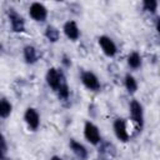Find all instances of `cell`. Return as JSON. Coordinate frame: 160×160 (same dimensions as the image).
Instances as JSON below:
<instances>
[{
	"label": "cell",
	"mask_w": 160,
	"mask_h": 160,
	"mask_svg": "<svg viewBox=\"0 0 160 160\" xmlns=\"http://www.w3.org/2000/svg\"><path fill=\"white\" fill-rule=\"evenodd\" d=\"M56 91H58L59 99H62V100H66L69 98V95H70V89H69V86H68L66 82H62Z\"/></svg>",
	"instance_id": "ac0fdd59"
},
{
	"label": "cell",
	"mask_w": 160,
	"mask_h": 160,
	"mask_svg": "<svg viewBox=\"0 0 160 160\" xmlns=\"http://www.w3.org/2000/svg\"><path fill=\"white\" fill-rule=\"evenodd\" d=\"M99 45H100L102 52L109 58L115 56V54L118 52V48H116L115 42L112 41L111 38H109L106 35H102L99 38Z\"/></svg>",
	"instance_id": "ba28073f"
},
{
	"label": "cell",
	"mask_w": 160,
	"mask_h": 160,
	"mask_svg": "<svg viewBox=\"0 0 160 160\" xmlns=\"http://www.w3.org/2000/svg\"><path fill=\"white\" fill-rule=\"evenodd\" d=\"M8 151V145H6V140L5 136L0 132V160H2L5 158V154Z\"/></svg>",
	"instance_id": "d6986e66"
},
{
	"label": "cell",
	"mask_w": 160,
	"mask_h": 160,
	"mask_svg": "<svg viewBox=\"0 0 160 160\" xmlns=\"http://www.w3.org/2000/svg\"><path fill=\"white\" fill-rule=\"evenodd\" d=\"M45 79H46L48 85H49L52 90H55V91L60 88V85H61L62 82H65V79H64L62 72H61L59 69H56V68H50V69L48 70V72H46Z\"/></svg>",
	"instance_id": "6da1fadb"
},
{
	"label": "cell",
	"mask_w": 160,
	"mask_h": 160,
	"mask_svg": "<svg viewBox=\"0 0 160 160\" xmlns=\"http://www.w3.org/2000/svg\"><path fill=\"white\" fill-rule=\"evenodd\" d=\"M22 54H24V59H25V61L28 64L36 62V60H38V51H36V49L32 45H26L24 48Z\"/></svg>",
	"instance_id": "7c38bea8"
},
{
	"label": "cell",
	"mask_w": 160,
	"mask_h": 160,
	"mask_svg": "<svg viewBox=\"0 0 160 160\" xmlns=\"http://www.w3.org/2000/svg\"><path fill=\"white\" fill-rule=\"evenodd\" d=\"M81 82L84 86L91 91H98L101 88V84L98 79V76L92 71H82L81 74Z\"/></svg>",
	"instance_id": "5b68a950"
},
{
	"label": "cell",
	"mask_w": 160,
	"mask_h": 160,
	"mask_svg": "<svg viewBox=\"0 0 160 160\" xmlns=\"http://www.w3.org/2000/svg\"><path fill=\"white\" fill-rule=\"evenodd\" d=\"M112 129L115 132V136L121 141V142H128L130 139L129 131L126 129V122L124 119H116L112 124Z\"/></svg>",
	"instance_id": "52a82bcc"
},
{
	"label": "cell",
	"mask_w": 160,
	"mask_h": 160,
	"mask_svg": "<svg viewBox=\"0 0 160 160\" xmlns=\"http://www.w3.org/2000/svg\"><path fill=\"white\" fill-rule=\"evenodd\" d=\"M29 15L35 21H45L48 18V9L41 2H32L29 8Z\"/></svg>",
	"instance_id": "277c9868"
},
{
	"label": "cell",
	"mask_w": 160,
	"mask_h": 160,
	"mask_svg": "<svg viewBox=\"0 0 160 160\" xmlns=\"http://www.w3.org/2000/svg\"><path fill=\"white\" fill-rule=\"evenodd\" d=\"M69 145H70V149L72 150V152H74L80 160H85V159L88 158V150H86V148H85L82 144H80L79 141L71 139L70 142H69Z\"/></svg>",
	"instance_id": "8fae6325"
},
{
	"label": "cell",
	"mask_w": 160,
	"mask_h": 160,
	"mask_svg": "<svg viewBox=\"0 0 160 160\" xmlns=\"http://www.w3.org/2000/svg\"><path fill=\"white\" fill-rule=\"evenodd\" d=\"M50 160H62L60 156H58V155H54V156H51V159Z\"/></svg>",
	"instance_id": "44dd1931"
},
{
	"label": "cell",
	"mask_w": 160,
	"mask_h": 160,
	"mask_svg": "<svg viewBox=\"0 0 160 160\" xmlns=\"http://www.w3.org/2000/svg\"><path fill=\"white\" fill-rule=\"evenodd\" d=\"M11 110H12L11 104L6 99H0V118L2 119L9 118L11 114Z\"/></svg>",
	"instance_id": "9a60e30c"
},
{
	"label": "cell",
	"mask_w": 160,
	"mask_h": 160,
	"mask_svg": "<svg viewBox=\"0 0 160 160\" xmlns=\"http://www.w3.org/2000/svg\"><path fill=\"white\" fill-rule=\"evenodd\" d=\"M130 116H131V120L138 125V128L142 129V126H144V110H142V105L138 100H132L130 102Z\"/></svg>",
	"instance_id": "3957f363"
},
{
	"label": "cell",
	"mask_w": 160,
	"mask_h": 160,
	"mask_svg": "<svg viewBox=\"0 0 160 160\" xmlns=\"http://www.w3.org/2000/svg\"><path fill=\"white\" fill-rule=\"evenodd\" d=\"M45 36H46V39H48L49 41L56 42V41L60 39V31H59L55 26L48 25L46 29H45Z\"/></svg>",
	"instance_id": "4fadbf2b"
},
{
	"label": "cell",
	"mask_w": 160,
	"mask_h": 160,
	"mask_svg": "<svg viewBox=\"0 0 160 160\" xmlns=\"http://www.w3.org/2000/svg\"><path fill=\"white\" fill-rule=\"evenodd\" d=\"M24 120L31 130H38L40 126V115L34 108H28L24 114Z\"/></svg>",
	"instance_id": "9c48e42d"
},
{
	"label": "cell",
	"mask_w": 160,
	"mask_h": 160,
	"mask_svg": "<svg viewBox=\"0 0 160 160\" xmlns=\"http://www.w3.org/2000/svg\"><path fill=\"white\" fill-rule=\"evenodd\" d=\"M69 60H70V59H69L66 55H64V56H62V64H64L65 66H68V68L71 65V61H69Z\"/></svg>",
	"instance_id": "ffe728a7"
},
{
	"label": "cell",
	"mask_w": 160,
	"mask_h": 160,
	"mask_svg": "<svg viewBox=\"0 0 160 160\" xmlns=\"http://www.w3.org/2000/svg\"><path fill=\"white\" fill-rule=\"evenodd\" d=\"M124 84H125V88L129 92H135L138 90V81L135 80V78L130 74H126L125 75V79H124Z\"/></svg>",
	"instance_id": "2e32d148"
},
{
	"label": "cell",
	"mask_w": 160,
	"mask_h": 160,
	"mask_svg": "<svg viewBox=\"0 0 160 160\" xmlns=\"http://www.w3.org/2000/svg\"><path fill=\"white\" fill-rule=\"evenodd\" d=\"M62 30H64V34L66 35V38L72 40V41L78 40L80 38V29H79L78 24L75 21H72V20L66 21L64 24V26H62Z\"/></svg>",
	"instance_id": "30bf717a"
},
{
	"label": "cell",
	"mask_w": 160,
	"mask_h": 160,
	"mask_svg": "<svg viewBox=\"0 0 160 160\" xmlns=\"http://www.w3.org/2000/svg\"><path fill=\"white\" fill-rule=\"evenodd\" d=\"M84 136L92 145H98L101 141L99 128L95 124H92L91 121H86L85 122V125H84Z\"/></svg>",
	"instance_id": "7a4b0ae2"
},
{
	"label": "cell",
	"mask_w": 160,
	"mask_h": 160,
	"mask_svg": "<svg viewBox=\"0 0 160 160\" xmlns=\"http://www.w3.org/2000/svg\"><path fill=\"white\" fill-rule=\"evenodd\" d=\"M142 8H144V10H146L151 14H155L156 9H158V1L156 0H145V1H142Z\"/></svg>",
	"instance_id": "e0dca14e"
},
{
	"label": "cell",
	"mask_w": 160,
	"mask_h": 160,
	"mask_svg": "<svg viewBox=\"0 0 160 160\" xmlns=\"http://www.w3.org/2000/svg\"><path fill=\"white\" fill-rule=\"evenodd\" d=\"M2 160H11V159H9V158H4Z\"/></svg>",
	"instance_id": "7402d4cb"
},
{
	"label": "cell",
	"mask_w": 160,
	"mask_h": 160,
	"mask_svg": "<svg viewBox=\"0 0 160 160\" xmlns=\"http://www.w3.org/2000/svg\"><path fill=\"white\" fill-rule=\"evenodd\" d=\"M8 16H9V20H10V25H11L12 31H15V32H22V31H25V20H24V18L18 11H15L14 9H10L8 11Z\"/></svg>",
	"instance_id": "8992f818"
},
{
	"label": "cell",
	"mask_w": 160,
	"mask_h": 160,
	"mask_svg": "<svg viewBox=\"0 0 160 160\" xmlns=\"http://www.w3.org/2000/svg\"><path fill=\"white\" fill-rule=\"evenodd\" d=\"M128 64L131 69H139L141 66V56L138 51H132L128 56Z\"/></svg>",
	"instance_id": "5bb4252c"
}]
</instances>
